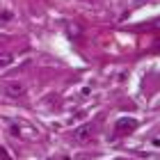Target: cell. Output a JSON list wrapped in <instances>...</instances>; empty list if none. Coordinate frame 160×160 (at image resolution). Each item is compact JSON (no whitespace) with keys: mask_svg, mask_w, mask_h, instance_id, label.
I'll use <instances>...</instances> for the list:
<instances>
[{"mask_svg":"<svg viewBox=\"0 0 160 160\" xmlns=\"http://www.w3.org/2000/svg\"><path fill=\"white\" fill-rule=\"evenodd\" d=\"M114 128H117V135H128V133H133L137 128V121L133 117H121L117 123H114Z\"/></svg>","mask_w":160,"mask_h":160,"instance_id":"obj_2","label":"cell"},{"mask_svg":"<svg viewBox=\"0 0 160 160\" xmlns=\"http://www.w3.org/2000/svg\"><path fill=\"white\" fill-rule=\"evenodd\" d=\"M92 133H94L92 126H82V128L73 130V133H71V137H73L76 142H85V140H89V137H92Z\"/></svg>","mask_w":160,"mask_h":160,"instance_id":"obj_3","label":"cell"},{"mask_svg":"<svg viewBox=\"0 0 160 160\" xmlns=\"http://www.w3.org/2000/svg\"><path fill=\"white\" fill-rule=\"evenodd\" d=\"M0 89L7 98H23L28 94V87L23 82H18V80H5L2 85H0Z\"/></svg>","mask_w":160,"mask_h":160,"instance_id":"obj_1","label":"cell"},{"mask_svg":"<svg viewBox=\"0 0 160 160\" xmlns=\"http://www.w3.org/2000/svg\"><path fill=\"white\" fill-rule=\"evenodd\" d=\"M12 62H14V55H12V53H0V69H2V67H9Z\"/></svg>","mask_w":160,"mask_h":160,"instance_id":"obj_5","label":"cell"},{"mask_svg":"<svg viewBox=\"0 0 160 160\" xmlns=\"http://www.w3.org/2000/svg\"><path fill=\"white\" fill-rule=\"evenodd\" d=\"M0 160H7V153H5L2 149H0Z\"/></svg>","mask_w":160,"mask_h":160,"instance_id":"obj_6","label":"cell"},{"mask_svg":"<svg viewBox=\"0 0 160 160\" xmlns=\"http://www.w3.org/2000/svg\"><path fill=\"white\" fill-rule=\"evenodd\" d=\"M12 133H16V135H23V137H32V135H37L32 128H23V126H14V128H12Z\"/></svg>","mask_w":160,"mask_h":160,"instance_id":"obj_4","label":"cell"}]
</instances>
